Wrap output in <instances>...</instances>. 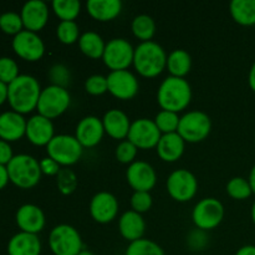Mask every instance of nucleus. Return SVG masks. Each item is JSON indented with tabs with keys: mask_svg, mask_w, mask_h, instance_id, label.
I'll return each mask as SVG.
<instances>
[{
	"mask_svg": "<svg viewBox=\"0 0 255 255\" xmlns=\"http://www.w3.org/2000/svg\"><path fill=\"white\" fill-rule=\"evenodd\" d=\"M40 94L39 81L30 75H19L7 85V101L12 111L20 115L29 114L36 109Z\"/></svg>",
	"mask_w": 255,
	"mask_h": 255,
	"instance_id": "nucleus-1",
	"label": "nucleus"
},
{
	"mask_svg": "<svg viewBox=\"0 0 255 255\" xmlns=\"http://www.w3.org/2000/svg\"><path fill=\"white\" fill-rule=\"evenodd\" d=\"M192 99V90L182 77L169 76L163 80L157 92V101L164 111H183Z\"/></svg>",
	"mask_w": 255,
	"mask_h": 255,
	"instance_id": "nucleus-2",
	"label": "nucleus"
},
{
	"mask_svg": "<svg viewBox=\"0 0 255 255\" xmlns=\"http://www.w3.org/2000/svg\"><path fill=\"white\" fill-rule=\"evenodd\" d=\"M134 69L143 77H156L167 66V55L154 41L141 42L134 49Z\"/></svg>",
	"mask_w": 255,
	"mask_h": 255,
	"instance_id": "nucleus-3",
	"label": "nucleus"
},
{
	"mask_svg": "<svg viewBox=\"0 0 255 255\" xmlns=\"http://www.w3.org/2000/svg\"><path fill=\"white\" fill-rule=\"evenodd\" d=\"M10 182L22 189H29L36 186L41 178L40 162L29 154H16L6 166Z\"/></svg>",
	"mask_w": 255,
	"mask_h": 255,
	"instance_id": "nucleus-4",
	"label": "nucleus"
},
{
	"mask_svg": "<svg viewBox=\"0 0 255 255\" xmlns=\"http://www.w3.org/2000/svg\"><path fill=\"white\" fill-rule=\"evenodd\" d=\"M49 247L54 255H79L84 251L81 236L69 224H60L50 232Z\"/></svg>",
	"mask_w": 255,
	"mask_h": 255,
	"instance_id": "nucleus-5",
	"label": "nucleus"
},
{
	"mask_svg": "<svg viewBox=\"0 0 255 255\" xmlns=\"http://www.w3.org/2000/svg\"><path fill=\"white\" fill-rule=\"evenodd\" d=\"M70 101V94L65 87L51 85L41 90L36 110L46 119H56L69 109Z\"/></svg>",
	"mask_w": 255,
	"mask_h": 255,
	"instance_id": "nucleus-6",
	"label": "nucleus"
},
{
	"mask_svg": "<svg viewBox=\"0 0 255 255\" xmlns=\"http://www.w3.org/2000/svg\"><path fill=\"white\" fill-rule=\"evenodd\" d=\"M47 154L60 166H72L81 158L82 146L75 136L59 134L46 146Z\"/></svg>",
	"mask_w": 255,
	"mask_h": 255,
	"instance_id": "nucleus-7",
	"label": "nucleus"
},
{
	"mask_svg": "<svg viewBox=\"0 0 255 255\" xmlns=\"http://www.w3.org/2000/svg\"><path fill=\"white\" fill-rule=\"evenodd\" d=\"M212 128L211 119L202 111H191L181 117L177 133L184 142L197 143L208 137Z\"/></svg>",
	"mask_w": 255,
	"mask_h": 255,
	"instance_id": "nucleus-8",
	"label": "nucleus"
},
{
	"mask_svg": "<svg viewBox=\"0 0 255 255\" xmlns=\"http://www.w3.org/2000/svg\"><path fill=\"white\" fill-rule=\"evenodd\" d=\"M224 217V207L218 199L204 198L196 204L192 213L194 224L201 231H211L218 227Z\"/></svg>",
	"mask_w": 255,
	"mask_h": 255,
	"instance_id": "nucleus-9",
	"label": "nucleus"
},
{
	"mask_svg": "<svg viewBox=\"0 0 255 255\" xmlns=\"http://www.w3.org/2000/svg\"><path fill=\"white\" fill-rule=\"evenodd\" d=\"M133 56L134 49L127 40L112 39L106 44L102 60L110 70L120 71L133 64Z\"/></svg>",
	"mask_w": 255,
	"mask_h": 255,
	"instance_id": "nucleus-10",
	"label": "nucleus"
},
{
	"mask_svg": "<svg viewBox=\"0 0 255 255\" xmlns=\"http://www.w3.org/2000/svg\"><path fill=\"white\" fill-rule=\"evenodd\" d=\"M198 182L188 169H177L167 179V191L177 202H188L196 196Z\"/></svg>",
	"mask_w": 255,
	"mask_h": 255,
	"instance_id": "nucleus-11",
	"label": "nucleus"
},
{
	"mask_svg": "<svg viewBox=\"0 0 255 255\" xmlns=\"http://www.w3.org/2000/svg\"><path fill=\"white\" fill-rule=\"evenodd\" d=\"M127 137L128 141L137 148L149 149L157 147L162 134L154 121L148 119H139L132 122Z\"/></svg>",
	"mask_w": 255,
	"mask_h": 255,
	"instance_id": "nucleus-12",
	"label": "nucleus"
},
{
	"mask_svg": "<svg viewBox=\"0 0 255 255\" xmlns=\"http://www.w3.org/2000/svg\"><path fill=\"white\" fill-rule=\"evenodd\" d=\"M15 54L26 61H37L44 56L45 45L36 32L22 30L12 39Z\"/></svg>",
	"mask_w": 255,
	"mask_h": 255,
	"instance_id": "nucleus-13",
	"label": "nucleus"
},
{
	"mask_svg": "<svg viewBox=\"0 0 255 255\" xmlns=\"http://www.w3.org/2000/svg\"><path fill=\"white\" fill-rule=\"evenodd\" d=\"M107 89L120 100H131L138 92V80L128 70L111 71L107 76Z\"/></svg>",
	"mask_w": 255,
	"mask_h": 255,
	"instance_id": "nucleus-14",
	"label": "nucleus"
},
{
	"mask_svg": "<svg viewBox=\"0 0 255 255\" xmlns=\"http://www.w3.org/2000/svg\"><path fill=\"white\" fill-rule=\"evenodd\" d=\"M127 182L134 189V192H149L157 182L156 172L153 167L143 161H136L131 163L127 169Z\"/></svg>",
	"mask_w": 255,
	"mask_h": 255,
	"instance_id": "nucleus-15",
	"label": "nucleus"
},
{
	"mask_svg": "<svg viewBox=\"0 0 255 255\" xmlns=\"http://www.w3.org/2000/svg\"><path fill=\"white\" fill-rule=\"evenodd\" d=\"M117 212H119V202L116 197L109 192H100L91 199L90 213L97 223H110L116 218Z\"/></svg>",
	"mask_w": 255,
	"mask_h": 255,
	"instance_id": "nucleus-16",
	"label": "nucleus"
},
{
	"mask_svg": "<svg viewBox=\"0 0 255 255\" xmlns=\"http://www.w3.org/2000/svg\"><path fill=\"white\" fill-rule=\"evenodd\" d=\"M20 16L25 29L36 32L46 25L49 20V7L42 0H29L22 6Z\"/></svg>",
	"mask_w": 255,
	"mask_h": 255,
	"instance_id": "nucleus-17",
	"label": "nucleus"
},
{
	"mask_svg": "<svg viewBox=\"0 0 255 255\" xmlns=\"http://www.w3.org/2000/svg\"><path fill=\"white\" fill-rule=\"evenodd\" d=\"M25 136L35 146H47L54 138V125L51 120L39 114L30 117L26 121Z\"/></svg>",
	"mask_w": 255,
	"mask_h": 255,
	"instance_id": "nucleus-18",
	"label": "nucleus"
},
{
	"mask_svg": "<svg viewBox=\"0 0 255 255\" xmlns=\"http://www.w3.org/2000/svg\"><path fill=\"white\" fill-rule=\"evenodd\" d=\"M105 133L104 124L95 116L84 117L76 127V137L82 147H95L100 143Z\"/></svg>",
	"mask_w": 255,
	"mask_h": 255,
	"instance_id": "nucleus-19",
	"label": "nucleus"
},
{
	"mask_svg": "<svg viewBox=\"0 0 255 255\" xmlns=\"http://www.w3.org/2000/svg\"><path fill=\"white\" fill-rule=\"evenodd\" d=\"M16 224L25 233H40L45 227L44 212L35 204H24L16 212Z\"/></svg>",
	"mask_w": 255,
	"mask_h": 255,
	"instance_id": "nucleus-20",
	"label": "nucleus"
},
{
	"mask_svg": "<svg viewBox=\"0 0 255 255\" xmlns=\"http://www.w3.org/2000/svg\"><path fill=\"white\" fill-rule=\"evenodd\" d=\"M26 133V120L15 111L0 114V139L6 142L17 141Z\"/></svg>",
	"mask_w": 255,
	"mask_h": 255,
	"instance_id": "nucleus-21",
	"label": "nucleus"
},
{
	"mask_svg": "<svg viewBox=\"0 0 255 255\" xmlns=\"http://www.w3.org/2000/svg\"><path fill=\"white\" fill-rule=\"evenodd\" d=\"M41 253V242L37 234L20 233L15 234L7 243L9 255H40Z\"/></svg>",
	"mask_w": 255,
	"mask_h": 255,
	"instance_id": "nucleus-22",
	"label": "nucleus"
},
{
	"mask_svg": "<svg viewBox=\"0 0 255 255\" xmlns=\"http://www.w3.org/2000/svg\"><path fill=\"white\" fill-rule=\"evenodd\" d=\"M105 132L115 139H124L128 136L131 122L128 116L121 110H110L102 119Z\"/></svg>",
	"mask_w": 255,
	"mask_h": 255,
	"instance_id": "nucleus-23",
	"label": "nucleus"
},
{
	"mask_svg": "<svg viewBox=\"0 0 255 255\" xmlns=\"http://www.w3.org/2000/svg\"><path fill=\"white\" fill-rule=\"evenodd\" d=\"M144 228H146V224H144L143 218H142L141 214L137 213V212H125L121 216V218H120V233H121V236L124 237L126 241H128L129 243L141 239L142 237H143Z\"/></svg>",
	"mask_w": 255,
	"mask_h": 255,
	"instance_id": "nucleus-24",
	"label": "nucleus"
},
{
	"mask_svg": "<svg viewBox=\"0 0 255 255\" xmlns=\"http://www.w3.org/2000/svg\"><path fill=\"white\" fill-rule=\"evenodd\" d=\"M184 152V139L177 132L162 134L158 144L157 153L164 162H176L182 157Z\"/></svg>",
	"mask_w": 255,
	"mask_h": 255,
	"instance_id": "nucleus-25",
	"label": "nucleus"
},
{
	"mask_svg": "<svg viewBox=\"0 0 255 255\" xmlns=\"http://www.w3.org/2000/svg\"><path fill=\"white\" fill-rule=\"evenodd\" d=\"M86 7L94 19L110 21L119 16L122 10V2L120 0H89Z\"/></svg>",
	"mask_w": 255,
	"mask_h": 255,
	"instance_id": "nucleus-26",
	"label": "nucleus"
},
{
	"mask_svg": "<svg viewBox=\"0 0 255 255\" xmlns=\"http://www.w3.org/2000/svg\"><path fill=\"white\" fill-rule=\"evenodd\" d=\"M231 14L234 21L243 26L255 25V0H233Z\"/></svg>",
	"mask_w": 255,
	"mask_h": 255,
	"instance_id": "nucleus-27",
	"label": "nucleus"
},
{
	"mask_svg": "<svg viewBox=\"0 0 255 255\" xmlns=\"http://www.w3.org/2000/svg\"><path fill=\"white\" fill-rule=\"evenodd\" d=\"M79 46L86 56L91 57V59H100L104 55L106 45L97 32L86 31L80 36Z\"/></svg>",
	"mask_w": 255,
	"mask_h": 255,
	"instance_id": "nucleus-28",
	"label": "nucleus"
},
{
	"mask_svg": "<svg viewBox=\"0 0 255 255\" xmlns=\"http://www.w3.org/2000/svg\"><path fill=\"white\" fill-rule=\"evenodd\" d=\"M192 66V60L186 50H174L167 57V67L172 76L182 77L183 79L189 72Z\"/></svg>",
	"mask_w": 255,
	"mask_h": 255,
	"instance_id": "nucleus-29",
	"label": "nucleus"
},
{
	"mask_svg": "<svg viewBox=\"0 0 255 255\" xmlns=\"http://www.w3.org/2000/svg\"><path fill=\"white\" fill-rule=\"evenodd\" d=\"M132 31L137 39L144 41H151L156 31L154 20L148 15H138L132 21Z\"/></svg>",
	"mask_w": 255,
	"mask_h": 255,
	"instance_id": "nucleus-30",
	"label": "nucleus"
},
{
	"mask_svg": "<svg viewBox=\"0 0 255 255\" xmlns=\"http://www.w3.org/2000/svg\"><path fill=\"white\" fill-rule=\"evenodd\" d=\"M52 10L62 21H74L79 16L81 4L79 0H54Z\"/></svg>",
	"mask_w": 255,
	"mask_h": 255,
	"instance_id": "nucleus-31",
	"label": "nucleus"
},
{
	"mask_svg": "<svg viewBox=\"0 0 255 255\" xmlns=\"http://www.w3.org/2000/svg\"><path fill=\"white\" fill-rule=\"evenodd\" d=\"M126 255H164V252L154 242L141 238L129 243L126 249Z\"/></svg>",
	"mask_w": 255,
	"mask_h": 255,
	"instance_id": "nucleus-32",
	"label": "nucleus"
},
{
	"mask_svg": "<svg viewBox=\"0 0 255 255\" xmlns=\"http://www.w3.org/2000/svg\"><path fill=\"white\" fill-rule=\"evenodd\" d=\"M227 193L234 199L243 201V199L249 198L253 193L249 181L242 177H234L227 184Z\"/></svg>",
	"mask_w": 255,
	"mask_h": 255,
	"instance_id": "nucleus-33",
	"label": "nucleus"
},
{
	"mask_svg": "<svg viewBox=\"0 0 255 255\" xmlns=\"http://www.w3.org/2000/svg\"><path fill=\"white\" fill-rule=\"evenodd\" d=\"M179 120L181 119H179L176 112L162 110L161 112L157 114L156 119H154V124L158 127L161 133H173V132H177V129H178Z\"/></svg>",
	"mask_w": 255,
	"mask_h": 255,
	"instance_id": "nucleus-34",
	"label": "nucleus"
},
{
	"mask_svg": "<svg viewBox=\"0 0 255 255\" xmlns=\"http://www.w3.org/2000/svg\"><path fill=\"white\" fill-rule=\"evenodd\" d=\"M22 24L21 16L14 11H7L0 15V29L9 35H17L19 32L22 31Z\"/></svg>",
	"mask_w": 255,
	"mask_h": 255,
	"instance_id": "nucleus-35",
	"label": "nucleus"
},
{
	"mask_svg": "<svg viewBox=\"0 0 255 255\" xmlns=\"http://www.w3.org/2000/svg\"><path fill=\"white\" fill-rule=\"evenodd\" d=\"M79 32V25L75 21H61L56 30L59 40L62 44L66 45H71L74 42H76L77 39H80Z\"/></svg>",
	"mask_w": 255,
	"mask_h": 255,
	"instance_id": "nucleus-36",
	"label": "nucleus"
},
{
	"mask_svg": "<svg viewBox=\"0 0 255 255\" xmlns=\"http://www.w3.org/2000/svg\"><path fill=\"white\" fill-rule=\"evenodd\" d=\"M57 188L65 196L74 193V191L77 187V177L71 169H60V172L56 176Z\"/></svg>",
	"mask_w": 255,
	"mask_h": 255,
	"instance_id": "nucleus-37",
	"label": "nucleus"
},
{
	"mask_svg": "<svg viewBox=\"0 0 255 255\" xmlns=\"http://www.w3.org/2000/svg\"><path fill=\"white\" fill-rule=\"evenodd\" d=\"M19 76V66L11 57H0V81L9 85Z\"/></svg>",
	"mask_w": 255,
	"mask_h": 255,
	"instance_id": "nucleus-38",
	"label": "nucleus"
},
{
	"mask_svg": "<svg viewBox=\"0 0 255 255\" xmlns=\"http://www.w3.org/2000/svg\"><path fill=\"white\" fill-rule=\"evenodd\" d=\"M85 89L90 95H94V96L105 94L106 91H109L107 77L102 76V75H92L85 82Z\"/></svg>",
	"mask_w": 255,
	"mask_h": 255,
	"instance_id": "nucleus-39",
	"label": "nucleus"
},
{
	"mask_svg": "<svg viewBox=\"0 0 255 255\" xmlns=\"http://www.w3.org/2000/svg\"><path fill=\"white\" fill-rule=\"evenodd\" d=\"M137 147L129 141H124L117 146L116 148V158L121 163H133V159L136 158Z\"/></svg>",
	"mask_w": 255,
	"mask_h": 255,
	"instance_id": "nucleus-40",
	"label": "nucleus"
},
{
	"mask_svg": "<svg viewBox=\"0 0 255 255\" xmlns=\"http://www.w3.org/2000/svg\"><path fill=\"white\" fill-rule=\"evenodd\" d=\"M132 209L137 213L148 212L152 206V197L149 192H134L131 198Z\"/></svg>",
	"mask_w": 255,
	"mask_h": 255,
	"instance_id": "nucleus-41",
	"label": "nucleus"
},
{
	"mask_svg": "<svg viewBox=\"0 0 255 255\" xmlns=\"http://www.w3.org/2000/svg\"><path fill=\"white\" fill-rule=\"evenodd\" d=\"M50 77H51V81L54 82V85L65 87V85L69 82L67 80L70 79L69 70L64 65H55L51 69V71H50Z\"/></svg>",
	"mask_w": 255,
	"mask_h": 255,
	"instance_id": "nucleus-42",
	"label": "nucleus"
},
{
	"mask_svg": "<svg viewBox=\"0 0 255 255\" xmlns=\"http://www.w3.org/2000/svg\"><path fill=\"white\" fill-rule=\"evenodd\" d=\"M40 169H41V173L46 174V176H57V173L60 172V164L50 157H46L40 161Z\"/></svg>",
	"mask_w": 255,
	"mask_h": 255,
	"instance_id": "nucleus-43",
	"label": "nucleus"
},
{
	"mask_svg": "<svg viewBox=\"0 0 255 255\" xmlns=\"http://www.w3.org/2000/svg\"><path fill=\"white\" fill-rule=\"evenodd\" d=\"M12 157H14V154H12V149L9 142L0 139V164L7 166Z\"/></svg>",
	"mask_w": 255,
	"mask_h": 255,
	"instance_id": "nucleus-44",
	"label": "nucleus"
},
{
	"mask_svg": "<svg viewBox=\"0 0 255 255\" xmlns=\"http://www.w3.org/2000/svg\"><path fill=\"white\" fill-rule=\"evenodd\" d=\"M9 181L10 179H9V173H7L6 166L0 164V189L4 188Z\"/></svg>",
	"mask_w": 255,
	"mask_h": 255,
	"instance_id": "nucleus-45",
	"label": "nucleus"
},
{
	"mask_svg": "<svg viewBox=\"0 0 255 255\" xmlns=\"http://www.w3.org/2000/svg\"><path fill=\"white\" fill-rule=\"evenodd\" d=\"M236 255H255V246H244L238 249Z\"/></svg>",
	"mask_w": 255,
	"mask_h": 255,
	"instance_id": "nucleus-46",
	"label": "nucleus"
},
{
	"mask_svg": "<svg viewBox=\"0 0 255 255\" xmlns=\"http://www.w3.org/2000/svg\"><path fill=\"white\" fill-rule=\"evenodd\" d=\"M7 100V85L0 81V105Z\"/></svg>",
	"mask_w": 255,
	"mask_h": 255,
	"instance_id": "nucleus-47",
	"label": "nucleus"
},
{
	"mask_svg": "<svg viewBox=\"0 0 255 255\" xmlns=\"http://www.w3.org/2000/svg\"><path fill=\"white\" fill-rule=\"evenodd\" d=\"M248 81H249V86H251V89L255 92V62L252 65L251 71H249Z\"/></svg>",
	"mask_w": 255,
	"mask_h": 255,
	"instance_id": "nucleus-48",
	"label": "nucleus"
},
{
	"mask_svg": "<svg viewBox=\"0 0 255 255\" xmlns=\"http://www.w3.org/2000/svg\"><path fill=\"white\" fill-rule=\"evenodd\" d=\"M248 181H249V184H251V187H252V191H253V193L255 194V166L252 168L251 173H249Z\"/></svg>",
	"mask_w": 255,
	"mask_h": 255,
	"instance_id": "nucleus-49",
	"label": "nucleus"
},
{
	"mask_svg": "<svg viewBox=\"0 0 255 255\" xmlns=\"http://www.w3.org/2000/svg\"><path fill=\"white\" fill-rule=\"evenodd\" d=\"M252 221L255 224V202L253 203V206H252Z\"/></svg>",
	"mask_w": 255,
	"mask_h": 255,
	"instance_id": "nucleus-50",
	"label": "nucleus"
},
{
	"mask_svg": "<svg viewBox=\"0 0 255 255\" xmlns=\"http://www.w3.org/2000/svg\"><path fill=\"white\" fill-rule=\"evenodd\" d=\"M79 255H95V254L91 253V252H89V251H82Z\"/></svg>",
	"mask_w": 255,
	"mask_h": 255,
	"instance_id": "nucleus-51",
	"label": "nucleus"
}]
</instances>
